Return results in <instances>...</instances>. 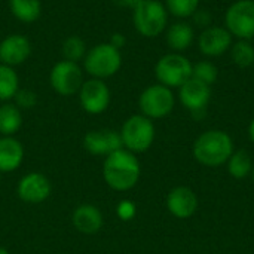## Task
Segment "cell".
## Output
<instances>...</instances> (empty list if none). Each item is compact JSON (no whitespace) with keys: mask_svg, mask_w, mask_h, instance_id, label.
I'll list each match as a JSON object with an SVG mask.
<instances>
[{"mask_svg":"<svg viewBox=\"0 0 254 254\" xmlns=\"http://www.w3.org/2000/svg\"><path fill=\"white\" fill-rule=\"evenodd\" d=\"M113 3H116L118 6H122V7H134L140 0H112Z\"/></svg>","mask_w":254,"mask_h":254,"instance_id":"cell-32","label":"cell"},{"mask_svg":"<svg viewBox=\"0 0 254 254\" xmlns=\"http://www.w3.org/2000/svg\"><path fill=\"white\" fill-rule=\"evenodd\" d=\"M165 40H167V45L170 46V49L180 54L192 46V43L195 40L193 27L185 21L174 22L167 28Z\"/></svg>","mask_w":254,"mask_h":254,"instance_id":"cell-19","label":"cell"},{"mask_svg":"<svg viewBox=\"0 0 254 254\" xmlns=\"http://www.w3.org/2000/svg\"><path fill=\"white\" fill-rule=\"evenodd\" d=\"M49 82L57 94L63 97L74 95L79 92L82 83L85 82L82 67L79 63L61 60L52 67L49 73Z\"/></svg>","mask_w":254,"mask_h":254,"instance_id":"cell-9","label":"cell"},{"mask_svg":"<svg viewBox=\"0 0 254 254\" xmlns=\"http://www.w3.org/2000/svg\"><path fill=\"white\" fill-rule=\"evenodd\" d=\"M116 214L119 216L121 220L124 222H128L131 219H134L135 216V204L132 201H128V199H124L118 204V208H116Z\"/></svg>","mask_w":254,"mask_h":254,"instance_id":"cell-29","label":"cell"},{"mask_svg":"<svg viewBox=\"0 0 254 254\" xmlns=\"http://www.w3.org/2000/svg\"><path fill=\"white\" fill-rule=\"evenodd\" d=\"M83 147L94 156H109L124 147L121 134L115 129H92L83 137Z\"/></svg>","mask_w":254,"mask_h":254,"instance_id":"cell-13","label":"cell"},{"mask_svg":"<svg viewBox=\"0 0 254 254\" xmlns=\"http://www.w3.org/2000/svg\"><path fill=\"white\" fill-rule=\"evenodd\" d=\"M180 103L193 115L195 119H201L205 115V109L211 98V88L193 77L185 82L179 88Z\"/></svg>","mask_w":254,"mask_h":254,"instance_id":"cell-11","label":"cell"},{"mask_svg":"<svg viewBox=\"0 0 254 254\" xmlns=\"http://www.w3.org/2000/svg\"><path fill=\"white\" fill-rule=\"evenodd\" d=\"M22 127V112L15 103H3L0 106V134L1 137H13Z\"/></svg>","mask_w":254,"mask_h":254,"instance_id":"cell-20","label":"cell"},{"mask_svg":"<svg viewBox=\"0 0 254 254\" xmlns=\"http://www.w3.org/2000/svg\"><path fill=\"white\" fill-rule=\"evenodd\" d=\"M225 27L238 40L254 37V0H237L225 13Z\"/></svg>","mask_w":254,"mask_h":254,"instance_id":"cell-8","label":"cell"},{"mask_svg":"<svg viewBox=\"0 0 254 254\" xmlns=\"http://www.w3.org/2000/svg\"><path fill=\"white\" fill-rule=\"evenodd\" d=\"M190 18H193V22L198 25V27H210V24H211V13L210 12H207L205 9H196V12L190 16Z\"/></svg>","mask_w":254,"mask_h":254,"instance_id":"cell-30","label":"cell"},{"mask_svg":"<svg viewBox=\"0 0 254 254\" xmlns=\"http://www.w3.org/2000/svg\"><path fill=\"white\" fill-rule=\"evenodd\" d=\"M112 46H115L116 49H122L124 46H125V43H127V37L124 36V34H121V33H115L112 37H110V42H109Z\"/></svg>","mask_w":254,"mask_h":254,"instance_id":"cell-31","label":"cell"},{"mask_svg":"<svg viewBox=\"0 0 254 254\" xmlns=\"http://www.w3.org/2000/svg\"><path fill=\"white\" fill-rule=\"evenodd\" d=\"M52 192L51 180L37 171L24 174L16 185V195L21 201L27 204H40L45 202Z\"/></svg>","mask_w":254,"mask_h":254,"instance_id":"cell-12","label":"cell"},{"mask_svg":"<svg viewBox=\"0 0 254 254\" xmlns=\"http://www.w3.org/2000/svg\"><path fill=\"white\" fill-rule=\"evenodd\" d=\"M198 46L205 57H220L232 46V34L226 27L210 25L198 37Z\"/></svg>","mask_w":254,"mask_h":254,"instance_id":"cell-14","label":"cell"},{"mask_svg":"<svg viewBox=\"0 0 254 254\" xmlns=\"http://www.w3.org/2000/svg\"><path fill=\"white\" fill-rule=\"evenodd\" d=\"M119 134L124 149L132 153H144L153 144L156 131L152 119L144 115H132L124 122Z\"/></svg>","mask_w":254,"mask_h":254,"instance_id":"cell-5","label":"cell"},{"mask_svg":"<svg viewBox=\"0 0 254 254\" xmlns=\"http://www.w3.org/2000/svg\"><path fill=\"white\" fill-rule=\"evenodd\" d=\"M15 100V104L21 109V110H28V109H33L36 104H37V95L34 91L28 89V88H24V89H18L16 95L13 97Z\"/></svg>","mask_w":254,"mask_h":254,"instance_id":"cell-28","label":"cell"},{"mask_svg":"<svg viewBox=\"0 0 254 254\" xmlns=\"http://www.w3.org/2000/svg\"><path fill=\"white\" fill-rule=\"evenodd\" d=\"M201 0H165L168 13L176 18H190L199 7Z\"/></svg>","mask_w":254,"mask_h":254,"instance_id":"cell-27","label":"cell"},{"mask_svg":"<svg viewBox=\"0 0 254 254\" xmlns=\"http://www.w3.org/2000/svg\"><path fill=\"white\" fill-rule=\"evenodd\" d=\"M176 104L171 88L161 83L147 86L138 97V107L141 115L149 119H162L168 116Z\"/></svg>","mask_w":254,"mask_h":254,"instance_id":"cell-7","label":"cell"},{"mask_svg":"<svg viewBox=\"0 0 254 254\" xmlns=\"http://www.w3.org/2000/svg\"><path fill=\"white\" fill-rule=\"evenodd\" d=\"M167 208L177 219H189L198 208V198L192 189L179 186L168 193Z\"/></svg>","mask_w":254,"mask_h":254,"instance_id":"cell-17","label":"cell"},{"mask_svg":"<svg viewBox=\"0 0 254 254\" xmlns=\"http://www.w3.org/2000/svg\"><path fill=\"white\" fill-rule=\"evenodd\" d=\"M231 58L241 68L252 67L254 64V46L250 43V40H238L232 43Z\"/></svg>","mask_w":254,"mask_h":254,"instance_id":"cell-24","label":"cell"},{"mask_svg":"<svg viewBox=\"0 0 254 254\" xmlns=\"http://www.w3.org/2000/svg\"><path fill=\"white\" fill-rule=\"evenodd\" d=\"M122 67V54L109 42L91 48L83 58L85 71L94 79H109Z\"/></svg>","mask_w":254,"mask_h":254,"instance_id":"cell-4","label":"cell"},{"mask_svg":"<svg viewBox=\"0 0 254 254\" xmlns=\"http://www.w3.org/2000/svg\"><path fill=\"white\" fill-rule=\"evenodd\" d=\"M19 89V77L13 67L0 64V101L7 103L13 100Z\"/></svg>","mask_w":254,"mask_h":254,"instance_id":"cell-22","label":"cell"},{"mask_svg":"<svg viewBox=\"0 0 254 254\" xmlns=\"http://www.w3.org/2000/svg\"><path fill=\"white\" fill-rule=\"evenodd\" d=\"M228 170H229V174L234 179L247 177L253 171V162H252L250 153L246 152V150L234 152L232 156L228 161Z\"/></svg>","mask_w":254,"mask_h":254,"instance_id":"cell-23","label":"cell"},{"mask_svg":"<svg viewBox=\"0 0 254 254\" xmlns=\"http://www.w3.org/2000/svg\"><path fill=\"white\" fill-rule=\"evenodd\" d=\"M71 223L79 234L95 235L104 225L101 210L94 204H80L71 214Z\"/></svg>","mask_w":254,"mask_h":254,"instance_id":"cell-16","label":"cell"},{"mask_svg":"<svg viewBox=\"0 0 254 254\" xmlns=\"http://www.w3.org/2000/svg\"><path fill=\"white\" fill-rule=\"evenodd\" d=\"M193 64L182 54L171 52L161 57L155 65V76L158 82L167 88H180L192 77Z\"/></svg>","mask_w":254,"mask_h":254,"instance_id":"cell-6","label":"cell"},{"mask_svg":"<svg viewBox=\"0 0 254 254\" xmlns=\"http://www.w3.org/2000/svg\"><path fill=\"white\" fill-rule=\"evenodd\" d=\"M192 77L211 86L213 83H216L217 77H219V68L216 67V64H213L208 60L199 61L196 64H193L192 67Z\"/></svg>","mask_w":254,"mask_h":254,"instance_id":"cell-26","label":"cell"},{"mask_svg":"<svg viewBox=\"0 0 254 254\" xmlns=\"http://www.w3.org/2000/svg\"><path fill=\"white\" fill-rule=\"evenodd\" d=\"M249 135H250V140L254 143V119L252 121L250 127H249Z\"/></svg>","mask_w":254,"mask_h":254,"instance_id":"cell-33","label":"cell"},{"mask_svg":"<svg viewBox=\"0 0 254 254\" xmlns=\"http://www.w3.org/2000/svg\"><path fill=\"white\" fill-rule=\"evenodd\" d=\"M252 173H253V180H254V168H253V171H252Z\"/></svg>","mask_w":254,"mask_h":254,"instance_id":"cell-35","label":"cell"},{"mask_svg":"<svg viewBox=\"0 0 254 254\" xmlns=\"http://www.w3.org/2000/svg\"><path fill=\"white\" fill-rule=\"evenodd\" d=\"M103 179L106 185L116 192H127L135 188L141 176V165L135 153L119 149L106 156L103 162Z\"/></svg>","mask_w":254,"mask_h":254,"instance_id":"cell-1","label":"cell"},{"mask_svg":"<svg viewBox=\"0 0 254 254\" xmlns=\"http://www.w3.org/2000/svg\"><path fill=\"white\" fill-rule=\"evenodd\" d=\"M0 254H10L4 247H0Z\"/></svg>","mask_w":254,"mask_h":254,"instance_id":"cell-34","label":"cell"},{"mask_svg":"<svg viewBox=\"0 0 254 254\" xmlns=\"http://www.w3.org/2000/svg\"><path fill=\"white\" fill-rule=\"evenodd\" d=\"M0 179H1V174H0Z\"/></svg>","mask_w":254,"mask_h":254,"instance_id":"cell-36","label":"cell"},{"mask_svg":"<svg viewBox=\"0 0 254 254\" xmlns=\"http://www.w3.org/2000/svg\"><path fill=\"white\" fill-rule=\"evenodd\" d=\"M234 153V143L228 132L211 129L202 132L193 144L195 159L205 167L226 164Z\"/></svg>","mask_w":254,"mask_h":254,"instance_id":"cell-2","label":"cell"},{"mask_svg":"<svg viewBox=\"0 0 254 254\" xmlns=\"http://www.w3.org/2000/svg\"><path fill=\"white\" fill-rule=\"evenodd\" d=\"M61 52L64 60L73 61V63H79L85 58L86 55V43L82 37L79 36H70L64 40L63 46H61Z\"/></svg>","mask_w":254,"mask_h":254,"instance_id":"cell-25","label":"cell"},{"mask_svg":"<svg viewBox=\"0 0 254 254\" xmlns=\"http://www.w3.org/2000/svg\"><path fill=\"white\" fill-rule=\"evenodd\" d=\"M79 103L89 115H101L110 106V88L101 79H88L82 83L79 92Z\"/></svg>","mask_w":254,"mask_h":254,"instance_id":"cell-10","label":"cell"},{"mask_svg":"<svg viewBox=\"0 0 254 254\" xmlns=\"http://www.w3.org/2000/svg\"><path fill=\"white\" fill-rule=\"evenodd\" d=\"M9 9L18 21L31 24L40 18L42 3L40 0H9Z\"/></svg>","mask_w":254,"mask_h":254,"instance_id":"cell-21","label":"cell"},{"mask_svg":"<svg viewBox=\"0 0 254 254\" xmlns=\"http://www.w3.org/2000/svg\"><path fill=\"white\" fill-rule=\"evenodd\" d=\"M132 21L143 37H158L167 28L168 10L159 0H140L132 7Z\"/></svg>","mask_w":254,"mask_h":254,"instance_id":"cell-3","label":"cell"},{"mask_svg":"<svg viewBox=\"0 0 254 254\" xmlns=\"http://www.w3.org/2000/svg\"><path fill=\"white\" fill-rule=\"evenodd\" d=\"M31 55V43L28 37L19 33L6 36L0 42V64L15 67L28 60Z\"/></svg>","mask_w":254,"mask_h":254,"instance_id":"cell-15","label":"cell"},{"mask_svg":"<svg viewBox=\"0 0 254 254\" xmlns=\"http://www.w3.org/2000/svg\"><path fill=\"white\" fill-rule=\"evenodd\" d=\"M25 150L15 137H0V174L18 170L24 161Z\"/></svg>","mask_w":254,"mask_h":254,"instance_id":"cell-18","label":"cell"}]
</instances>
